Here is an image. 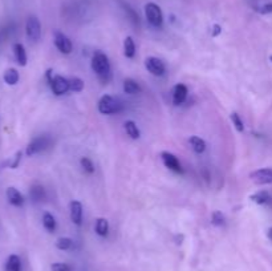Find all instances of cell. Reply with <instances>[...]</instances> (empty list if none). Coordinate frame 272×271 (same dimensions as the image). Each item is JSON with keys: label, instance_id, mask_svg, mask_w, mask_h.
Returning a JSON list of instances; mask_svg holds the SVG:
<instances>
[{"label": "cell", "instance_id": "6da1fadb", "mask_svg": "<svg viewBox=\"0 0 272 271\" xmlns=\"http://www.w3.org/2000/svg\"><path fill=\"white\" fill-rule=\"evenodd\" d=\"M92 69L102 79L109 76L110 74V63H109L108 56L102 52L94 53L93 59H92Z\"/></svg>", "mask_w": 272, "mask_h": 271}, {"label": "cell", "instance_id": "7a4b0ae2", "mask_svg": "<svg viewBox=\"0 0 272 271\" xmlns=\"http://www.w3.org/2000/svg\"><path fill=\"white\" fill-rule=\"evenodd\" d=\"M145 15H146L147 21L150 23L153 27H161L164 24V14L161 10L160 6L156 3H147L145 6Z\"/></svg>", "mask_w": 272, "mask_h": 271}, {"label": "cell", "instance_id": "3957f363", "mask_svg": "<svg viewBox=\"0 0 272 271\" xmlns=\"http://www.w3.org/2000/svg\"><path fill=\"white\" fill-rule=\"evenodd\" d=\"M120 109H121V105L117 100L113 99L112 96H102L98 101V110L102 114H113V113L120 112Z\"/></svg>", "mask_w": 272, "mask_h": 271}, {"label": "cell", "instance_id": "277c9868", "mask_svg": "<svg viewBox=\"0 0 272 271\" xmlns=\"http://www.w3.org/2000/svg\"><path fill=\"white\" fill-rule=\"evenodd\" d=\"M25 32H27V36L28 39L32 42H37L40 39V35H42V24L36 16H29L27 19V24H25Z\"/></svg>", "mask_w": 272, "mask_h": 271}, {"label": "cell", "instance_id": "5b68a950", "mask_svg": "<svg viewBox=\"0 0 272 271\" xmlns=\"http://www.w3.org/2000/svg\"><path fill=\"white\" fill-rule=\"evenodd\" d=\"M53 43H55L56 48L61 53L68 55V53L72 52V48H73V47H72V42L64 35L63 32L60 31L55 32V35H53Z\"/></svg>", "mask_w": 272, "mask_h": 271}, {"label": "cell", "instance_id": "8992f818", "mask_svg": "<svg viewBox=\"0 0 272 271\" xmlns=\"http://www.w3.org/2000/svg\"><path fill=\"white\" fill-rule=\"evenodd\" d=\"M49 142H51V141H49V138L46 137V136H42V137L35 138L32 142H29L25 153H27V156L37 154V153H40V151H43L44 149L48 148Z\"/></svg>", "mask_w": 272, "mask_h": 271}, {"label": "cell", "instance_id": "52a82bcc", "mask_svg": "<svg viewBox=\"0 0 272 271\" xmlns=\"http://www.w3.org/2000/svg\"><path fill=\"white\" fill-rule=\"evenodd\" d=\"M145 67L154 76H162L165 73V70H166L164 61L154 56L147 57L146 60H145Z\"/></svg>", "mask_w": 272, "mask_h": 271}, {"label": "cell", "instance_id": "ba28073f", "mask_svg": "<svg viewBox=\"0 0 272 271\" xmlns=\"http://www.w3.org/2000/svg\"><path fill=\"white\" fill-rule=\"evenodd\" d=\"M250 178H251L255 183H259V185L272 183V169L264 168V169L255 170V172H252L251 174H250Z\"/></svg>", "mask_w": 272, "mask_h": 271}, {"label": "cell", "instance_id": "9c48e42d", "mask_svg": "<svg viewBox=\"0 0 272 271\" xmlns=\"http://www.w3.org/2000/svg\"><path fill=\"white\" fill-rule=\"evenodd\" d=\"M51 88H52L55 95H64L69 91V80H66L63 76H55L51 80Z\"/></svg>", "mask_w": 272, "mask_h": 271}, {"label": "cell", "instance_id": "30bf717a", "mask_svg": "<svg viewBox=\"0 0 272 271\" xmlns=\"http://www.w3.org/2000/svg\"><path fill=\"white\" fill-rule=\"evenodd\" d=\"M161 157H162V161H164L166 168H169V169L173 170V172H177V173L182 172L181 164H179L178 159H177L173 153H169V151H162Z\"/></svg>", "mask_w": 272, "mask_h": 271}, {"label": "cell", "instance_id": "8fae6325", "mask_svg": "<svg viewBox=\"0 0 272 271\" xmlns=\"http://www.w3.org/2000/svg\"><path fill=\"white\" fill-rule=\"evenodd\" d=\"M70 219L74 225L80 226L83 223V205L79 201H72L69 205Z\"/></svg>", "mask_w": 272, "mask_h": 271}, {"label": "cell", "instance_id": "7c38bea8", "mask_svg": "<svg viewBox=\"0 0 272 271\" xmlns=\"http://www.w3.org/2000/svg\"><path fill=\"white\" fill-rule=\"evenodd\" d=\"M6 196H7L8 202L11 205H14V206H21L24 204V197L16 187H8L7 191H6Z\"/></svg>", "mask_w": 272, "mask_h": 271}, {"label": "cell", "instance_id": "4fadbf2b", "mask_svg": "<svg viewBox=\"0 0 272 271\" xmlns=\"http://www.w3.org/2000/svg\"><path fill=\"white\" fill-rule=\"evenodd\" d=\"M187 97V88L183 84H177L173 89V102L174 105H179L182 102L185 101Z\"/></svg>", "mask_w": 272, "mask_h": 271}, {"label": "cell", "instance_id": "5bb4252c", "mask_svg": "<svg viewBox=\"0 0 272 271\" xmlns=\"http://www.w3.org/2000/svg\"><path fill=\"white\" fill-rule=\"evenodd\" d=\"M14 52H15V57H16V61H18L19 65L25 67V65H27V52H25L24 46L20 44V43L15 44Z\"/></svg>", "mask_w": 272, "mask_h": 271}, {"label": "cell", "instance_id": "9a60e30c", "mask_svg": "<svg viewBox=\"0 0 272 271\" xmlns=\"http://www.w3.org/2000/svg\"><path fill=\"white\" fill-rule=\"evenodd\" d=\"M188 142L191 145L192 150L196 151V153H198V154H201V153H203V151L206 150V142H205L203 138L198 137V136H192V137H190Z\"/></svg>", "mask_w": 272, "mask_h": 271}, {"label": "cell", "instance_id": "2e32d148", "mask_svg": "<svg viewBox=\"0 0 272 271\" xmlns=\"http://www.w3.org/2000/svg\"><path fill=\"white\" fill-rule=\"evenodd\" d=\"M4 271H21V262L20 258L18 255H10L6 262V267H4Z\"/></svg>", "mask_w": 272, "mask_h": 271}, {"label": "cell", "instance_id": "e0dca14e", "mask_svg": "<svg viewBox=\"0 0 272 271\" xmlns=\"http://www.w3.org/2000/svg\"><path fill=\"white\" fill-rule=\"evenodd\" d=\"M124 92L128 93V95H137L141 92V87L140 84L134 81L133 79H126L124 81Z\"/></svg>", "mask_w": 272, "mask_h": 271}, {"label": "cell", "instance_id": "ac0fdd59", "mask_svg": "<svg viewBox=\"0 0 272 271\" xmlns=\"http://www.w3.org/2000/svg\"><path fill=\"white\" fill-rule=\"evenodd\" d=\"M3 79H4V81H6V84L15 85L19 83L20 76H19V72L15 69V68H10V69H7L6 72H4Z\"/></svg>", "mask_w": 272, "mask_h": 271}, {"label": "cell", "instance_id": "d6986e66", "mask_svg": "<svg viewBox=\"0 0 272 271\" xmlns=\"http://www.w3.org/2000/svg\"><path fill=\"white\" fill-rule=\"evenodd\" d=\"M124 128H125L126 133H128V136H129L130 138H133V140L140 138V129H138V127H137V124L134 123V121H126V123L124 124Z\"/></svg>", "mask_w": 272, "mask_h": 271}, {"label": "cell", "instance_id": "ffe728a7", "mask_svg": "<svg viewBox=\"0 0 272 271\" xmlns=\"http://www.w3.org/2000/svg\"><path fill=\"white\" fill-rule=\"evenodd\" d=\"M124 55H125L128 59H133L134 55H136V44H134V40L128 36L124 42Z\"/></svg>", "mask_w": 272, "mask_h": 271}, {"label": "cell", "instance_id": "44dd1931", "mask_svg": "<svg viewBox=\"0 0 272 271\" xmlns=\"http://www.w3.org/2000/svg\"><path fill=\"white\" fill-rule=\"evenodd\" d=\"M43 226L49 233H53L56 230V219L51 213H44V215H43Z\"/></svg>", "mask_w": 272, "mask_h": 271}, {"label": "cell", "instance_id": "7402d4cb", "mask_svg": "<svg viewBox=\"0 0 272 271\" xmlns=\"http://www.w3.org/2000/svg\"><path fill=\"white\" fill-rule=\"evenodd\" d=\"M250 198H251V201H254L255 204H258V205H265L271 201V196L268 194V191H264V190L252 194Z\"/></svg>", "mask_w": 272, "mask_h": 271}, {"label": "cell", "instance_id": "603a6c76", "mask_svg": "<svg viewBox=\"0 0 272 271\" xmlns=\"http://www.w3.org/2000/svg\"><path fill=\"white\" fill-rule=\"evenodd\" d=\"M94 229H96V233H97L98 236H101V237L108 236V233H109L108 219L98 218L97 221H96V226H94Z\"/></svg>", "mask_w": 272, "mask_h": 271}, {"label": "cell", "instance_id": "cb8c5ba5", "mask_svg": "<svg viewBox=\"0 0 272 271\" xmlns=\"http://www.w3.org/2000/svg\"><path fill=\"white\" fill-rule=\"evenodd\" d=\"M73 246V241L70 240V238H66V237H63V238H59L56 241V247L59 250H70Z\"/></svg>", "mask_w": 272, "mask_h": 271}, {"label": "cell", "instance_id": "d4e9b609", "mask_svg": "<svg viewBox=\"0 0 272 271\" xmlns=\"http://www.w3.org/2000/svg\"><path fill=\"white\" fill-rule=\"evenodd\" d=\"M84 89V81L80 78L69 79V91L72 92H81Z\"/></svg>", "mask_w": 272, "mask_h": 271}, {"label": "cell", "instance_id": "484cf974", "mask_svg": "<svg viewBox=\"0 0 272 271\" xmlns=\"http://www.w3.org/2000/svg\"><path fill=\"white\" fill-rule=\"evenodd\" d=\"M31 197L33 201H42L43 198L46 197L44 194V189L43 186H33L31 189Z\"/></svg>", "mask_w": 272, "mask_h": 271}, {"label": "cell", "instance_id": "4316f807", "mask_svg": "<svg viewBox=\"0 0 272 271\" xmlns=\"http://www.w3.org/2000/svg\"><path fill=\"white\" fill-rule=\"evenodd\" d=\"M231 121H232V125H234L235 129H237L238 132H243L244 131L243 121H242V119L239 117V114H238L237 112L231 113Z\"/></svg>", "mask_w": 272, "mask_h": 271}, {"label": "cell", "instance_id": "83f0119b", "mask_svg": "<svg viewBox=\"0 0 272 271\" xmlns=\"http://www.w3.org/2000/svg\"><path fill=\"white\" fill-rule=\"evenodd\" d=\"M80 164H81V166L84 168L85 172L94 173V165L91 159H88V157H83V159L80 160Z\"/></svg>", "mask_w": 272, "mask_h": 271}, {"label": "cell", "instance_id": "f1b7e54d", "mask_svg": "<svg viewBox=\"0 0 272 271\" xmlns=\"http://www.w3.org/2000/svg\"><path fill=\"white\" fill-rule=\"evenodd\" d=\"M211 222H213L215 226H222L224 223V215L218 210L214 211L213 215H211Z\"/></svg>", "mask_w": 272, "mask_h": 271}, {"label": "cell", "instance_id": "f546056e", "mask_svg": "<svg viewBox=\"0 0 272 271\" xmlns=\"http://www.w3.org/2000/svg\"><path fill=\"white\" fill-rule=\"evenodd\" d=\"M51 270L52 271H70L72 268H70L69 264H66V263H53L52 266H51Z\"/></svg>", "mask_w": 272, "mask_h": 271}, {"label": "cell", "instance_id": "4dcf8cb0", "mask_svg": "<svg viewBox=\"0 0 272 271\" xmlns=\"http://www.w3.org/2000/svg\"><path fill=\"white\" fill-rule=\"evenodd\" d=\"M259 12H260V14H263V15L272 14V3L263 4L262 7L259 8Z\"/></svg>", "mask_w": 272, "mask_h": 271}, {"label": "cell", "instance_id": "1f68e13d", "mask_svg": "<svg viewBox=\"0 0 272 271\" xmlns=\"http://www.w3.org/2000/svg\"><path fill=\"white\" fill-rule=\"evenodd\" d=\"M222 32V27H220L219 24H214L213 25V31H211V35L215 37V36H218Z\"/></svg>", "mask_w": 272, "mask_h": 271}, {"label": "cell", "instance_id": "d6a6232c", "mask_svg": "<svg viewBox=\"0 0 272 271\" xmlns=\"http://www.w3.org/2000/svg\"><path fill=\"white\" fill-rule=\"evenodd\" d=\"M267 237H268L269 241H272V227H269L268 231H267Z\"/></svg>", "mask_w": 272, "mask_h": 271}, {"label": "cell", "instance_id": "836d02e7", "mask_svg": "<svg viewBox=\"0 0 272 271\" xmlns=\"http://www.w3.org/2000/svg\"><path fill=\"white\" fill-rule=\"evenodd\" d=\"M269 59H271V61H272V56H271V57H269Z\"/></svg>", "mask_w": 272, "mask_h": 271}]
</instances>
